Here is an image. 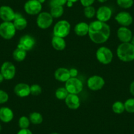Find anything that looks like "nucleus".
<instances>
[{"label":"nucleus","mask_w":134,"mask_h":134,"mask_svg":"<svg viewBox=\"0 0 134 134\" xmlns=\"http://www.w3.org/2000/svg\"><path fill=\"white\" fill-rule=\"evenodd\" d=\"M88 36L93 43L97 44L105 43L110 38V26L107 23L94 20L89 24Z\"/></svg>","instance_id":"f257e3e1"},{"label":"nucleus","mask_w":134,"mask_h":134,"mask_svg":"<svg viewBox=\"0 0 134 134\" xmlns=\"http://www.w3.org/2000/svg\"><path fill=\"white\" fill-rule=\"evenodd\" d=\"M116 55L118 59L124 63L134 60V46L130 42L122 43L116 49Z\"/></svg>","instance_id":"f03ea898"},{"label":"nucleus","mask_w":134,"mask_h":134,"mask_svg":"<svg viewBox=\"0 0 134 134\" xmlns=\"http://www.w3.org/2000/svg\"><path fill=\"white\" fill-rule=\"evenodd\" d=\"M71 30V26L69 22L65 20H61L58 21L53 29V33L55 36L66 38L69 35Z\"/></svg>","instance_id":"7ed1b4c3"},{"label":"nucleus","mask_w":134,"mask_h":134,"mask_svg":"<svg viewBox=\"0 0 134 134\" xmlns=\"http://www.w3.org/2000/svg\"><path fill=\"white\" fill-rule=\"evenodd\" d=\"M96 59L98 61L103 64H109L113 61V51L109 47L102 46L97 49L95 53Z\"/></svg>","instance_id":"20e7f679"},{"label":"nucleus","mask_w":134,"mask_h":134,"mask_svg":"<svg viewBox=\"0 0 134 134\" xmlns=\"http://www.w3.org/2000/svg\"><path fill=\"white\" fill-rule=\"evenodd\" d=\"M16 30L13 22H3L0 24V36L5 40H11L16 34Z\"/></svg>","instance_id":"39448f33"},{"label":"nucleus","mask_w":134,"mask_h":134,"mask_svg":"<svg viewBox=\"0 0 134 134\" xmlns=\"http://www.w3.org/2000/svg\"><path fill=\"white\" fill-rule=\"evenodd\" d=\"M69 93L78 95L83 90V85L82 81L76 78H70L65 82L64 86Z\"/></svg>","instance_id":"423d86ee"},{"label":"nucleus","mask_w":134,"mask_h":134,"mask_svg":"<svg viewBox=\"0 0 134 134\" xmlns=\"http://www.w3.org/2000/svg\"><path fill=\"white\" fill-rule=\"evenodd\" d=\"M0 72L2 73L3 78L6 80L13 79L16 74V67L13 63L9 61H5L2 64Z\"/></svg>","instance_id":"0eeeda50"},{"label":"nucleus","mask_w":134,"mask_h":134,"mask_svg":"<svg viewBox=\"0 0 134 134\" xmlns=\"http://www.w3.org/2000/svg\"><path fill=\"white\" fill-rule=\"evenodd\" d=\"M53 18L48 12H41L38 15L36 19V24L41 29H47L53 24Z\"/></svg>","instance_id":"6e6552de"},{"label":"nucleus","mask_w":134,"mask_h":134,"mask_svg":"<svg viewBox=\"0 0 134 134\" xmlns=\"http://www.w3.org/2000/svg\"><path fill=\"white\" fill-rule=\"evenodd\" d=\"M24 9L28 15H38L42 11V4L38 0H28L24 4Z\"/></svg>","instance_id":"1a4fd4ad"},{"label":"nucleus","mask_w":134,"mask_h":134,"mask_svg":"<svg viewBox=\"0 0 134 134\" xmlns=\"http://www.w3.org/2000/svg\"><path fill=\"white\" fill-rule=\"evenodd\" d=\"M105 81L103 77L98 75L91 76L87 81V86L91 91H99L104 87Z\"/></svg>","instance_id":"9d476101"},{"label":"nucleus","mask_w":134,"mask_h":134,"mask_svg":"<svg viewBox=\"0 0 134 134\" xmlns=\"http://www.w3.org/2000/svg\"><path fill=\"white\" fill-rule=\"evenodd\" d=\"M36 45V40L33 36L28 34L23 36L20 38L18 43V47L28 51L32 50Z\"/></svg>","instance_id":"9b49d317"},{"label":"nucleus","mask_w":134,"mask_h":134,"mask_svg":"<svg viewBox=\"0 0 134 134\" xmlns=\"http://www.w3.org/2000/svg\"><path fill=\"white\" fill-rule=\"evenodd\" d=\"M113 15V11L108 6H101L99 7L96 11V17L97 19L99 21L107 23L109 21L112 17Z\"/></svg>","instance_id":"f8f14e48"},{"label":"nucleus","mask_w":134,"mask_h":134,"mask_svg":"<svg viewBox=\"0 0 134 134\" xmlns=\"http://www.w3.org/2000/svg\"><path fill=\"white\" fill-rule=\"evenodd\" d=\"M115 20L121 26L128 27L133 23V16L126 11H121L115 16Z\"/></svg>","instance_id":"ddd939ff"},{"label":"nucleus","mask_w":134,"mask_h":134,"mask_svg":"<svg viewBox=\"0 0 134 134\" xmlns=\"http://www.w3.org/2000/svg\"><path fill=\"white\" fill-rule=\"evenodd\" d=\"M15 13L11 7L2 5L0 7V19L3 22H13L15 19Z\"/></svg>","instance_id":"4468645a"},{"label":"nucleus","mask_w":134,"mask_h":134,"mask_svg":"<svg viewBox=\"0 0 134 134\" xmlns=\"http://www.w3.org/2000/svg\"><path fill=\"white\" fill-rule=\"evenodd\" d=\"M117 37L122 43H129L133 37L132 32L130 28L125 26H120L117 30Z\"/></svg>","instance_id":"2eb2a0df"},{"label":"nucleus","mask_w":134,"mask_h":134,"mask_svg":"<svg viewBox=\"0 0 134 134\" xmlns=\"http://www.w3.org/2000/svg\"><path fill=\"white\" fill-rule=\"evenodd\" d=\"M66 105L71 110H76L80 107V99L78 95L70 94L68 95L64 100Z\"/></svg>","instance_id":"dca6fc26"},{"label":"nucleus","mask_w":134,"mask_h":134,"mask_svg":"<svg viewBox=\"0 0 134 134\" xmlns=\"http://www.w3.org/2000/svg\"><path fill=\"white\" fill-rule=\"evenodd\" d=\"M14 92L19 97H26L30 95V86L26 83H17L14 87Z\"/></svg>","instance_id":"f3484780"},{"label":"nucleus","mask_w":134,"mask_h":134,"mask_svg":"<svg viewBox=\"0 0 134 134\" xmlns=\"http://www.w3.org/2000/svg\"><path fill=\"white\" fill-rule=\"evenodd\" d=\"M54 77L55 80L59 82H64V83L71 78L69 69L64 67H60L57 69L54 73Z\"/></svg>","instance_id":"a211bd4d"},{"label":"nucleus","mask_w":134,"mask_h":134,"mask_svg":"<svg viewBox=\"0 0 134 134\" xmlns=\"http://www.w3.org/2000/svg\"><path fill=\"white\" fill-rule=\"evenodd\" d=\"M14 118L13 111L7 107L0 108V120L4 123L11 122Z\"/></svg>","instance_id":"6ab92c4d"},{"label":"nucleus","mask_w":134,"mask_h":134,"mask_svg":"<svg viewBox=\"0 0 134 134\" xmlns=\"http://www.w3.org/2000/svg\"><path fill=\"white\" fill-rule=\"evenodd\" d=\"M14 26L16 30H23L25 29L28 25V22L25 18L23 17L20 13H15V19L13 21Z\"/></svg>","instance_id":"aec40b11"},{"label":"nucleus","mask_w":134,"mask_h":134,"mask_svg":"<svg viewBox=\"0 0 134 134\" xmlns=\"http://www.w3.org/2000/svg\"><path fill=\"white\" fill-rule=\"evenodd\" d=\"M74 31L78 36H86L88 34L89 24L85 22H81L75 25Z\"/></svg>","instance_id":"412c9836"},{"label":"nucleus","mask_w":134,"mask_h":134,"mask_svg":"<svg viewBox=\"0 0 134 134\" xmlns=\"http://www.w3.org/2000/svg\"><path fill=\"white\" fill-rule=\"evenodd\" d=\"M51 45L57 51H63L66 48V43L64 38L53 36L51 40Z\"/></svg>","instance_id":"4be33fe9"},{"label":"nucleus","mask_w":134,"mask_h":134,"mask_svg":"<svg viewBox=\"0 0 134 134\" xmlns=\"http://www.w3.org/2000/svg\"><path fill=\"white\" fill-rule=\"evenodd\" d=\"M26 51L17 47L13 52V58L16 62H22L26 59Z\"/></svg>","instance_id":"5701e85b"},{"label":"nucleus","mask_w":134,"mask_h":134,"mask_svg":"<svg viewBox=\"0 0 134 134\" xmlns=\"http://www.w3.org/2000/svg\"><path fill=\"white\" fill-rule=\"evenodd\" d=\"M29 119L30 123L34 125H39L43 122V118L42 114L38 112H33L29 114Z\"/></svg>","instance_id":"b1692460"},{"label":"nucleus","mask_w":134,"mask_h":134,"mask_svg":"<svg viewBox=\"0 0 134 134\" xmlns=\"http://www.w3.org/2000/svg\"><path fill=\"white\" fill-rule=\"evenodd\" d=\"M49 13L53 19H58L64 14V8L63 6H53L51 7Z\"/></svg>","instance_id":"393cba45"},{"label":"nucleus","mask_w":134,"mask_h":134,"mask_svg":"<svg viewBox=\"0 0 134 134\" xmlns=\"http://www.w3.org/2000/svg\"><path fill=\"white\" fill-rule=\"evenodd\" d=\"M112 110L113 113L117 114H122L125 111V107L124 103H122V101H116L112 105Z\"/></svg>","instance_id":"a878e982"},{"label":"nucleus","mask_w":134,"mask_h":134,"mask_svg":"<svg viewBox=\"0 0 134 134\" xmlns=\"http://www.w3.org/2000/svg\"><path fill=\"white\" fill-rule=\"evenodd\" d=\"M69 92L66 90V89L64 87H59L55 91V97H57V99H58L59 100H65V99L66 98V97L69 95Z\"/></svg>","instance_id":"bb28decb"},{"label":"nucleus","mask_w":134,"mask_h":134,"mask_svg":"<svg viewBox=\"0 0 134 134\" xmlns=\"http://www.w3.org/2000/svg\"><path fill=\"white\" fill-rule=\"evenodd\" d=\"M83 14L87 19H92L96 15V10L92 5L86 7L83 9Z\"/></svg>","instance_id":"cd10ccee"},{"label":"nucleus","mask_w":134,"mask_h":134,"mask_svg":"<svg viewBox=\"0 0 134 134\" xmlns=\"http://www.w3.org/2000/svg\"><path fill=\"white\" fill-rule=\"evenodd\" d=\"M30 125V121L28 117L23 116L19 119V126L20 129H28Z\"/></svg>","instance_id":"c85d7f7f"},{"label":"nucleus","mask_w":134,"mask_h":134,"mask_svg":"<svg viewBox=\"0 0 134 134\" xmlns=\"http://www.w3.org/2000/svg\"><path fill=\"white\" fill-rule=\"evenodd\" d=\"M125 110L129 113H134V98H130L124 103Z\"/></svg>","instance_id":"c756f323"},{"label":"nucleus","mask_w":134,"mask_h":134,"mask_svg":"<svg viewBox=\"0 0 134 134\" xmlns=\"http://www.w3.org/2000/svg\"><path fill=\"white\" fill-rule=\"evenodd\" d=\"M117 5L123 9H130L133 5V0H116Z\"/></svg>","instance_id":"7c9ffc66"},{"label":"nucleus","mask_w":134,"mask_h":134,"mask_svg":"<svg viewBox=\"0 0 134 134\" xmlns=\"http://www.w3.org/2000/svg\"><path fill=\"white\" fill-rule=\"evenodd\" d=\"M42 92V89L40 85L32 84L30 86V94L34 96H38L40 95Z\"/></svg>","instance_id":"2f4dec72"},{"label":"nucleus","mask_w":134,"mask_h":134,"mask_svg":"<svg viewBox=\"0 0 134 134\" xmlns=\"http://www.w3.org/2000/svg\"><path fill=\"white\" fill-rule=\"evenodd\" d=\"M9 95L6 91L0 90V105L7 103L9 100Z\"/></svg>","instance_id":"473e14b6"},{"label":"nucleus","mask_w":134,"mask_h":134,"mask_svg":"<svg viewBox=\"0 0 134 134\" xmlns=\"http://www.w3.org/2000/svg\"><path fill=\"white\" fill-rule=\"evenodd\" d=\"M67 0H50V7L53 6H64L66 4Z\"/></svg>","instance_id":"72a5a7b5"},{"label":"nucleus","mask_w":134,"mask_h":134,"mask_svg":"<svg viewBox=\"0 0 134 134\" xmlns=\"http://www.w3.org/2000/svg\"><path fill=\"white\" fill-rule=\"evenodd\" d=\"M95 0H80L81 4L82 6L84 7H88V6H91L93 4Z\"/></svg>","instance_id":"f704fd0d"},{"label":"nucleus","mask_w":134,"mask_h":134,"mask_svg":"<svg viewBox=\"0 0 134 134\" xmlns=\"http://www.w3.org/2000/svg\"><path fill=\"white\" fill-rule=\"evenodd\" d=\"M69 71H70V74L71 78H76L78 74V71L76 69L72 68V69H69Z\"/></svg>","instance_id":"c9c22d12"},{"label":"nucleus","mask_w":134,"mask_h":134,"mask_svg":"<svg viewBox=\"0 0 134 134\" xmlns=\"http://www.w3.org/2000/svg\"><path fill=\"white\" fill-rule=\"evenodd\" d=\"M17 134H33L29 129H20L17 132Z\"/></svg>","instance_id":"e433bc0d"},{"label":"nucleus","mask_w":134,"mask_h":134,"mask_svg":"<svg viewBox=\"0 0 134 134\" xmlns=\"http://www.w3.org/2000/svg\"><path fill=\"white\" fill-rule=\"evenodd\" d=\"M130 92L133 96H134V81H133L130 86Z\"/></svg>","instance_id":"4c0bfd02"},{"label":"nucleus","mask_w":134,"mask_h":134,"mask_svg":"<svg viewBox=\"0 0 134 134\" xmlns=\"http://www.w3.org/2000/svg\"><path fill=\"white\" fill-rule=\"evenodd\" d=\"M73 4H74V3H72V2H66V5H67V7H72L73 6Z\"/></svg>","instance_id":"58836bf2"},{"label":"nucleus","mask_w":134,"mask_h":134,"mask_svg":"<svg viewBox=\"0 0 134 134\" xmlns=\"http://www.w3.org/2000/svg\"><path fill=\"white\" fill-rule=\"evenodd\" d=\"M4 78H3V75L2 74V73L0 72V83H2V82H3V80H4Z\"/></svg>","instance_id":"ea45409f"},{"label":"nucleus","mask_w":134,"mask_h":134,"mask_svg":"<svg viewBox=\"0 0 134 134\" xmlns=\"http://www.w3.org/2000/svg\"><path fill=\"white\" fill-rule=\"evenodd\" d=\"M78 1H80V0H67V2H70L73 3H76V2H77Z\"/></svg>","instance_id":"a19ab883"},{"label":"nucleus","mask_w":134,"mask_h":134,"mask_svg":"<svg viewBox=\"0 0 134 134\" xmlns=\"http://www.w3.org/2000/svg\"><path fill=\"white\" fill-rule=\"evenodd\" d=\"M130 43H131V44H132L133 46H134V35L133 36V37H132V38H131V42H130Z\"/></svg>","instance_id":"79ce46f5"},{"label":"nucleus","mask_w":134,"mask_h":134,"mask_svg":"<svg viewBox=\"0 0 134 134\" xmlns=\"http://www.w3.org/2000/svg\"><path fill=\"white\" fill-rule=\"evenodd\" d=\"M97 1L100 3H105V2H107V0H97Z\"/></svg>","instance_id":"37998d69"},{"label":"nucleus","mask_w":134,"mask_h":134,"mask_svg":"<svg viewBox=\"0 0 134 134\" xmlns=\"http://www.w3.org/2000/svg\"><path fill=\"white\" fill-rule=\"evenodd\" d=\"M38 1L40 2V3H42H42H44L45 2H46V0H38Z\"/></svg>","instance_id":"c03bdc74"},{"label":"nucleus","mask_w":134,"mask_h":134,"mask_svg":"<svg viewBox=\"0 0 134 134\" xmlns=\"http://www.w3.org/2000/svg\"><path fill=\"white\" fill-rule=\"evenodd\" d=\"M49 134H60V133H59L54 132V133H49Z\"/></svg>","instance_id":"a18cd8bd"},{"label":"nucleus","mask_w":134,"mask_h":134,"mask_svg":"<svg viewBox=\"0 0 134 134\" xmlns=\"http://www.w3.org/2000/svg\"><path fill=\"white\" fill-rule=\"evenodd\" d=\"M2 125H1V124H0V132H1V131H2Z\"/></svg>","instance_id":"49530a36"}]
</instances>
